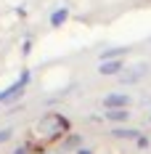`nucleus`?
<instances>
[{
    "instance_id": "f257e3e1",
    "label": "nucleus",
    "mask_w": 151,
    "mask_h": 154,
    "mask_svg": "<svg viewBox=\"0 0 151 154\" xmlns=\"http://www.w3.org/2000/svg\"><path fill=\"white\" fill-rule=\"evenodd\" d=\"M27 82H29V72H24V75H21V80H19L16 85H11L8 91H3V93H0V104L11 101L14 96H21V91H24V85H27Z\"/></svg>"
},
{
    "instance_id": "f03ea898",
    "label": "nucleus",
    "mask_w": 151,
    "mask_h": 154,
    "mask_svg": "<svg viewBox=\"0 0 151 154\" xmlns=\"http://www.w3.org/2000/svg\"><path fill=\"white\" fill-rule=\"evenodd\" d=\"M146 72H149V66H146V64H138V66L127 69V72L122 69V72H119L122 77H117V80H119V82H138V80H140V77L146 75Z\"/></svg>"
},
{
    "instance_id": "7ed1b4c3",
    "label": "nucleus",
    "mask_w": 151,
    "mask_h": 154,
    "mask_svg": "<svg viewBox=\"0 0 151 154\" xmlns=\"http://www.w3.org/2000/svg\"><path fill=\"white\" fill-rule=\"evenodd\" d=\"M130 104V98L125 96V93H109L104 98V106L106 109H122V106H127Z\"/></svg>"
},
{
    "instance_id": "20e7f679",
    "label": "nucleus",
    "mask_w": 151,
    "mask_h": 154,
    "mask_svg": "<svg viewBox=\"0 0 151 154\" xmlns=\"http://www.w3.org/2000/svg\"><path fill=\"white\" fill-rule=\"evenodd\" d=\"M98 72H101L104 77L119 75V72H122V64H119V61H111V59H104V61H101V66H98Z\"/></svg>"
},
{
    "instance_id": "39448f33",
    "label": "nucleus",
    "mask_w": 151,
    "mask_h": 154,
    "mask_svg": "<svg viewBox=\"0 0 151 154\" xmlns=\"http://www.w3.org/2000/svg\"><path fill=\"white\" fill-rule=\"evenodd\" d=\"M109 120H111V122H125V120H127V106L109 109Z\"/></svg>"
},
{
    "instance_id": "423d86ee",
    "label": "nucleus",
    "mask_w": 151,
    "mask_h": 154,
    "mask_svg": "<svg viewBox=\"0 0 151 154\" xmlns=\"http://www.w3.org/2000/svg\"><path fill=\"white\" fill-rule=\"evenodd\" d=\"M114 136H117V138H138L140 133H138V130H130V128H117Z\"/></svg>"
},
{
    "instance_id": "0eeeda50",
    "label": "nucleus",
    "mask_w": 151,
    "mask_h": 154,
    "mask_svg": "<svg viewBox=\"0 0 151 154\" xmlns=\"http://www.w3.org/2000/svg\"><path fill=\"white\" fill-rule=\"evenodd\" d=\"M64 21H66V11L61 8V11H56V14H53V19H50V24H53V27H59V24H64Z\"/></svg>"
},
{
    "instance_id": "6e6552de",
    "label": "nucleus",
    "mask_w": 151,
    "mask_h": 154,
    "mask_svg": "<svg viewBox=\"0 0 151 154\" xmlns=\"http://www.w3.org/2000/svg\"><path fill=\"white\" fill-rule=\"evenodd\" d=\"M11 138V128H5V130H0V143H3V141H8Z\"/></svg>"
},
{
    "instance_id": "1a4fd4ad",
    "label": "nucleus",
    "mask_w": 151,
    "mask_h": 154,
    "mask_svg": "<svg viewBox=\"0 0 151 154\" xmlns=\"http://www.w3.org/2000/svg\"><path fill=\"white\" fill-rule=\"evenodd\" d=\"M138 146L143 149V146H149V138H143V136H138Z\"/></svg>"
},
{
    "instance_id": "9d476101",
    "label": "nucleus",
    "mask_w": 151,
    "mask_h": 154,
    "mask_svg": "<svg viewBox=\"0 0 151 154\" xmlns=\"http://www.w3.org/2000/svg\"><path fill=\"white\" fill-rule=\"evenodd\" d=\"M16 154H27V149H19V152H16Z\"/></svg>"
},
{
    "instance_id": "9b49d317",
    "label": "nucleus",
    "mask_w": 151,
    "mask_h": 154,
    "mask_svg": "<svg viewBox=\"0 0 151 154\" xmlns=\"http://www.w3.org/2000/svg\"><path fill=\"white\" fill-rule=\"evenodd\" d=\"M80 154H90V152H82V149H80Z\"/></svg>"
}]
</instances>
